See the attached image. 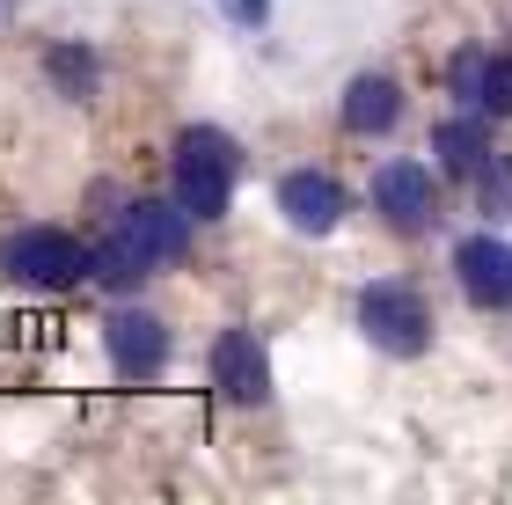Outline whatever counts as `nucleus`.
<instances>
[{"mask_svg": "<svg viewBox=\"0 0 512 505\" xmlns=\"http://www.w3.org/2000/svg\"><path fill=\"white\" fill-rule=\"evenodd\" d=\"M235 169H242L235 140H227L220 125H191V132L176 140V162H169L183 213H191V220H220L227 198H235Z\"/></svg>", "mask_w": 512, "mask_h": 505, "instance_id": "obj_1", "label": "nucleus"}, {"mask_svg": "<svg viewBox=\"0 0 512 505\" xmlns=\"http://www.w3.org/2000/svg\"><path fill=\"white\" fill-rule=\"evenodd\" d=\"M359 330L374 337L388 359H417V352L432 344V308L417 301L410 286L381 279V286H366V293H359Z\"/></svg>", "mask_w": 512, "mask_h": 505, "instance_id": "obj_2", "label": "nucleus"}, {"mask_svg": "<svg viewBox=\"0 0 512 505\" xmlns=\"http://www.w3.org/2000/svg\"><path fill=\"white\" fill-rule=\"evenodd\" d=\"M0 264H8L15 286H44V293L88 279V249L66 235V227H22V235L0 249Z\"/></svg>", "mask_w": 512, "mask_h": 505, "instance_id": "obj_3", "label": "nucleus"}, {"mask_svg": "<svg viewBox=\"0 0 512 505\" xmlns=\"http://www.w3.org/2000/svg\"><path fill=\"white\" fill-rule=\"evenodd\" d=\"M103 344H110V366H118L125 381H154L161 366H169V330H161L147 308H118L103 323Z\"/></svg>", "mask_w": 512, "mask_h": 505, "instance_id": "obj_4", "label": "nucleus"}, {"mask_svg": "<svg viewBox=\"0 0 512 505\" xmlns=\"http://www.w3.org/2000/svg\"><path fill=\"white\" fill-rule=\"evenodd\" d=\"M374 205L388 213V227H403V235H425L439 220V191H432V169L425 162H388L374 176Z\"/></svg>", "mask_w": 512, "mask_h": 505, "instance_id": "obj_5", "label": "nucleus"}, {"mask_svg": "<svg viewBox=\"0 0 512 505\" xmlns=\"http://www.w3.org/2000/svg\"><path fill=\"white\" fill-rule=\"evenodd\" d=\"M213 381H220V396H235V403L271 396V359H264V344H256V330H220L213 337Z\"/></svg>", "mask_w": 512, "mask_h": 505, "instance_id": "obj_6", "label": "nucleus"}, {"mask_svg": "<svg viewBox=\"0 0 512 505\" xmlns=\"http://www.w3.org/2000/svg\"><path fill=\"white\" fill-rule=\"evenodd\" d=\"M454 271H461V293L476 308H512V249L498 235H469L454 249Z\"/></svg>", "mask_w": 512, "mask_h": 505, "instance_id": "obj_7", "label": "nucleus"}, {"mask_svg": "<svg viewBox=\"0 0 512 505\" xmlns=\"http://www.w3.org/2000/svg\"><path fill=\"white\" fill-rule=\"evenodd\" d=\"M278 213H286L300 235H330V227L344 220V191H337V176H322V169H293L286 183H278Z\"/></svg>", "mask_w": 512, "mask_h": 505, "instance_id": "obj_8", "label": "nucleus"}, {"mask_svg": "<svg viewBox=\"0 0 512 505\" xmlns=\"http://www.w3.org/2000/svg\"><path fill=\"white\" fill-rule=\"evenodd\" d=\"M125 227L139 235V249H147L154 264H176L183 249H191V213H183V198H132Z\"/></svg>", "mask_w": 512, "mask_h": 505, "instance_id": "obj_9", "label": "nucleus"}, {"mask_svg": "<svg viewBox=\"0 0 512 505\" xmlns=\"http://www.w3.org/2000/svg\"><path fill=\"white\" fill-rule=\"evenodd\" d=\"M147 271H154V257L139 249V235H132L125 220L110 227V235H103L96 249H88V279H96L103 293H132L139 279H147Z\"/></svg>", "mask_w": 512, "mask_h": 505, "instance_id": "obj_10", "label": "nucleus"}, {"mask_svg": "<svg viewBox=\"0 0 512 505\" xmlns=\"http://www.w3.org/2000/svg\"><path fill=\"white\" fill-rule=\"evenodd\" d=\"M395 118H403V88H395L388 74H359L352 88H344V132L374 140V132H388Z\"/></svg>", "mask_w": 512, "mask_h": 505, "instance_id": "obj_11", "label": "nucleus"}, {"mask_svg": "<svg viewBox=\"0 0 512 505\" xmlns=\"http://www.w3.org/2000/svg\"><path fill=\"white\" fill-rule=\"evenodd\" d=\"M432 154L454 176H476L498 147H491V132H483V118H447V125H432Z\"/></svg>", "mask_w": 512, "mask_h": 505, "instance_id": "obj_12", "label": "nucleus"}, {"mask_svg": "<svg viewBox=\"0 0 512 505\" xmlns=\"http://www.w3.org/2000/svg\"><path fill=\"white\" fill-rule=\"evenodd\" d=\"M44 74H52V88H59V96H74V103L96 96V52H81V44L44 52Z\"/></svg>", "mask_w": 512, "mask_h": 505, "instance_id": "obj_13", "label": "nucleus"}, {"mask_svg": "<svg viewBox=\"0 0 512 505\" xmlns=\"http://www.w3.org/2000/svg\"><path fill=\"white\" fill-rule=\"evenodd\" d=\"M476 191H483V213H491V220L512 213V162H505V154H491V162L476 169Z\"/></svg>", "mask_w": 512, "mask_h": 505, "instance_id": "obj_14", "label": "nucleus"}, {"mask_svg": "<svg viewBox=\"0 0 512 505\" xmlns=\"http://www.w3.org/2000/svg\"><path fill=\"white\" fill-rule=\"evenodd\" d=\"M483 74H491V52H454V66H447V88H454V96L461 103H483Z\"/></svg>", "mask_w": 512, "mask_h": 505, "instance_id": "obj_15", "label": "nucleus"}, {"mask_svg": "<svg viewBox=\"0 0 512 505\" xmlns=\"http://www.w3.org/2000/svg\"><path fill=\"white\" fill-rule=\"evenodd\" d=\"M491 118H512V59H491V74H483V103Z\"/></svg>", "mask_w": 512, "mask_h": 505, "instance_id": "obj_16", "label": "nucleus"}, {"mask_svg": "<svg viewBox=\"0 0 512 505\" xmlns=\"http://www.w3.org/2000/svg\"><path fill=\"white\" fill-rule=\"evenodd\" d=\"M220 8H227V15H235V22H242V30H256V22H264V15H271V0H220Z\"/></svg>", "mask_w": 512, "mask_h": 505, "instance_id": "obj_17", "label": "nucleus"}]
</instances>
